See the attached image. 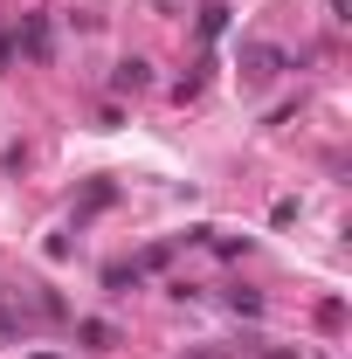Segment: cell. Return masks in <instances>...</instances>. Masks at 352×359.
I'll list each match as a JSON object with an SVG mask.
<instances>
[{
	"label": "cell",
	"mask_w": 352,
	"mask_h": 359,
	"mask_svg": "<svg viewBox=\"0 0 352 359\" xmlns=\"http://www.w3.org/2000/svg\"><path fill=\"white\" fill-rule=\"evenodd\" d=\"M14 55H28V62H48V55H55V28H48V14H28V21H21Z\"/></svg>",
	"instance_id": "6da1fadb"
},
{
	"label": "cell",
	"mask_w": 352,
	"mask_h": 359,
	"mask_svg": "<svg viewBox=\"0 0 352 359\" xmlns=\"http://www.w3.org/2000/svg\"><path fill=\"white\" fill-rule=\"evenodd\" d=\"M111 90H118V97H138V90H152V62H145V55H125V62L111 69Z\"/></svg>",
	"instance_id": "7a4b0ae2"
},
{
	"label": "cell",
	"mask_w": 352,
	"mask_h": 359,
	"mask_svg": "<svg viewBox=\"0 0 352 359\" xmlns=\"http://www.w3.org/2000/svg\"><path fill=\"white\" fill-rule=\"evenodd\" d=\"M138 283H145V269H138V263H111V269H104V290H111V297H132Z\"/></svg>",
	"instance_id": "3957f363"
},
{
	"label": "cell",
	"mask_w": 352,
	"mask_h": 359,
	"mask_svg": "<svg viewBox=\"0 0 352 359\" xmlns=\"http://www.w3.org/2000/svg\"><path fill=\"white\" fill-rule=\"evenodd\" d=\"M76 339H83L90 353H111V346H118V332H111L104 318H83V325H76Z\"/></svg>",
	"instance_id": "277c9868"
},
{
	"label": "cell",
	"mask_w": 352,
	"mask_h": 359,
	"mask_svg": "<svg viewBox=\"0 0 352 359\" xmlns=\"http://www.w3.org/2000/svg\"><path fill=\"white\" fill-rule=\"evenodd\" d=\"M215 35H228V0H208L201 7V42H215Z\"/></svg>",
	"instance_id": "5b68a950"
},
{
	"label": "cell",
	"mask_w": 352,
	"mask_h": 359,
	"mask_svg": "<svg viewBox=\"0 0 352 359\" xmlns=\"http://www.w3.org/2000/svg\"><path fill=\"white\" fill-rule=\"evenodd\" d=\"M228 311L235 318H263V290H242V283H235V290H228Z\"/></svg>",
	"instance_id": "8992f818"
},
{
	"label": "cell",
	"mask_w": 352,
	"mask_h": 359,
	"mask_svg": "<svg viewBox=\"0 0 352 359\" xmlns=\"http://www.w3.org/2000/svg\"><path fill=\"white\" fill-rule=\"evenodd\" d=\"M111 201H118V187H111V180H97L83 201H76V215H97V208H111Z\"/></svg>",
	"instance_id": "52a82bcc"
},
{
	"label": "cell",
	"mask_w": 352,
	"mask_h": 359,
	"mask_svg": "<svg viewBox=\"0 0 352 359\" xmlns=\"http://www.w3.org/2000/svg\"><path fill=\"white\" fill-rule=\"evenodd\" d=\"M242 62H249V69H290V55H283V48H249Z\"/></svg>",
	"instance_id": "ba28073f"
},
{
	"label": "cell",
	"mask_w": 352,
	"mask_h": 359,
	"mask_svg": "<svg viewBox=\"0 0 352 359\" xmlns=\"http://www.w3.org/2000/svg\"><path fill=\"white\" fill-rule=\"evenodd\" d=\"M14 332H28V318H14V304L0 297V346H14Z\"/></svg>",
	"instance_id": "9c48e42d"
},
{
	"label": "cell",
	"mask_w": 352,
	"mask_h": 359,
	"mask_svg": "<svg viewBox=\"0 0 352 359\" xmlns=\"http://www.w3.org/2000/svg\"><path fill=\"white\" fill-rule=\"evenodd\" d=\"M201 83H208V76H180V83H173V104H194V97H201Z\"/></svg>",
	"instance_id": "30bf717a"
},
{
	"label": "cell",
	"mask_w": 352,
	"mask_h": 359,
	"mask_svg": "<svg viewBox=\"0 0 352 359\" xmlns=\"http://www.w3.org/2000/svg\"><path fill=\"white\" fill-rule=\"evenodd\" d=\"M14 69V35H0V76Z\"/></svg>",
	"instance_id": "8fae6325"
},
{
	"label": "cell",
	"mask_w": 352,
	"mask_h": 359,
	"mask_svg": "<svg viewBox=\"0 0 352 359\" xmlns=\"http://www.w3.org/2000/svg\"><path fill=\"white\" fill-rule=\"evenodd\" d=\"M159 7H173V0H159Z\"/></svg>",
	"instance_id": "7c38bea8"
}]
</instances>
